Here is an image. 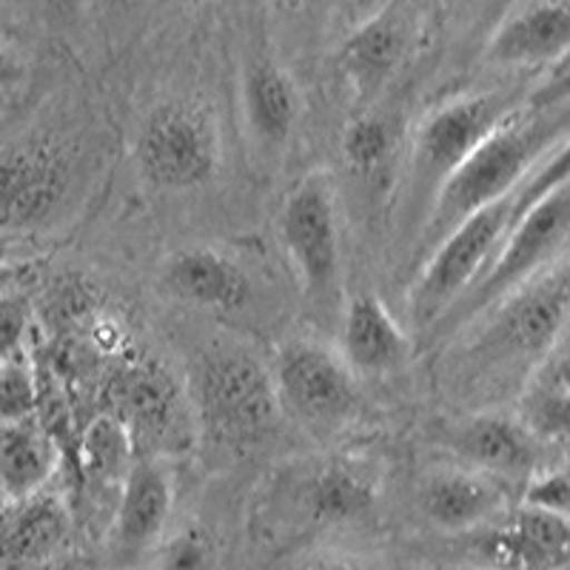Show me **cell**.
Returning <instances> with one entry per match:
<instances>
[{"label": "cell", "instance_id": "obj_1", "mask_svg": "<svg viewBox=\"0 0 570 570\" xmlns=\"http://www.w3.org/2000/svg\"><path fill=\"white\" fill-rule=\"evenodd\" d=\"M559 142H568V100L537 95L525 98V104L505 117L440 188L416 234V266L465 217L511 195Z\"/></svg>", "mask_w": 570, "mask_h": 570}, {"label": "cell", "instance_id": "obj_2", "mask_svg": "<svg viewBox=\"0 0 570 570\" xmlns=\"http://www.w3.org/2000/svg\"><path fill=\"white\" fill-rule=\"evenodd\" d=\"M568 257L499 299L451 340H460L456 376L473 389H499L522 380L559 340L568 323Z\"/></svg>", "mask_w": 570, "mask_h": 570}, {"label": "cell", "instance_id": "obj_3", "mask_svg": "<svg viewBox=\"0 0 570 570\" xmlns=\"http://www.w3.org/2000/svg\"><path fill=\"white\" fill-rule=\"evenodd\" d=\"M564 183H568V142H559L511 195L473 212L428 252L409 292V317L420 334L434 328L436 320L480 277L513 223Z\"/></svg>", "mask_w": 570, "mask_h": 570}, {"label": "cell", "instance_id": "obj_4", "mask_svg": "<svg viewBox=\"0 0 570 570\" xmlns=\"http://www.w3.org/2000/svg\"><path fill=\"white\" fill-rule=\"evenodd\" d=\"M186 400L197 440L217 454H246L279 420L272 368L243 345H208L188 365Z\"/></svg>", "mask_w": 570, "mask_h": 570}, {"label": "cell", "instance_id": "obj_5", "mask_svg": "<svg viewBox=\"0 0 570 570\" xmlns=\"http://www.w3.org/2000/svg\"><path fill=\"white\" fill-rule=\"evenodd\" d=\"M528 95L519 91H473L448 98L420 120L411 135L409 160L402 169L400 220L405 234H420L440 188Z\"/></svg>", "mask_w": 570, "mask_h": 570}, {"label": "cell", "instance_id": "obj_6", "mask_svg": "<svg viewBox=\"0 0 570 570\" xmlns=\"http://www.w3.org/2000/svg\"><path fill=\"white\" fill-rule=\"evenodd\" d=\"M568 234H570V197L568 183L544 195L537 206L528 208L511 232L505 234L502 246L497 248L482 274L468 285V292L456 299L425 337L451 340L465 325L482 317L488 308L505 299L517 288L551 268L553 263L568 257Z\"/></svg>", "mask_w": 570, "mask_h": 570}, {"label": "cell", "instance_id": "obj_7", "mask_svg": "<svg viewBox=\"0 0 570 570\" xmlns=\"http://www.w3.org/2000/svg\"><path fill=\"white\" fill-rule=\"evenodd\" d=\"M277 237L299 292L317 312H331L343 294L337 186L325 169L292 186L277 214Z\"/></svg>", "mask_w": 570, "mask_h": 570}, {"label": "cell", "instance_id": "obj_8", "mask_svg": "<svg viewBox=\"0 0 570 570\" xmlns=\"http://www.w3.org/2000/svg\"><path fill=\"white\" fill-rule=\"evenodd\" d=\"M223 163L220 131L206 106L163 100L151 106L135 135V166L160 191H195L217 177Z\"/></svg>", "mask_w": 570, "mask_h": 570}, {"label": "cell", "instance_id": "obj_9", "mask_svg": "<svg viewBox=\"0 0 570 570\" xmlns=\"http://www.w3.org/2000/svg\"><path fill=\"white\" fill-rule=\"evenodd\" d=\"M274 394L288 414L314 436L337 434L360 411V380L337 348L317 340H288L274 354Z\"/></svg>", "mask_w": 570, "mask_h": 570}, {"label": "cell", "instance_id": "obj_10", "mask_svg": "<svg viewBox=\"0 0 570 570\" xmlns=\"http://www.w3.org/2000/svg\"><path fill=\"white\" fill-rule=\"evenodd\" d=\"M109 414L126 428L137 456L166 460L197 442L186 389L157 363H135L111 380Z\"/></svg>", "mask_w": 570, "mask_h": 570}, {"label": "cell", "instance_id": "obj_11", "mask_svg": "<svg viewBox=\"0 0 570 570\" xmlns=\"http://www.w3.org/2000/svg\"><path fill=\"white\" fill-rule=\"evenodd\" d=\"M274 493L308 525H348L376 508L380 473L374 462L354 454L294 460L274 480Z\"/></svg>", "mask_w": 570, "mask_h": 570}, {"label": "cell", "instance_id": "obj_12", "mask_svg": "<svg viewBox=\"0 0 570 570\" xmlns=\"http://www.w3.org/2000/svg\"><path fill=\"white\" fill-rule=\"evenodd\" d=\"M71 163L52 137H27L0 151V237L52 220L69 197Z\"/></svg>", "mask_w": 570, "mask_h": 570}, {"label": "cell", "instance_id": "obj_13", "mask_svg": "<svg viewBox=\"0 0 570 570\" xmlns=\"http://www.w3.org/2000/svg\"><path fill=\"white\" fill-rule=\"evenodd\" d=\"M442 442L462 465L497 476L505 485L522 482L548 465L551 448H544L517 414L485 409L465 416L442 434Z\"/></svg>", "mask_w": 570, "mask_h": 570}, {"label": "cell", "instance_id": "obj_14", "mask_svg": "<svg viewBox=\"0 0 570 570\" xmlns=\"http://www.w3.org/2000/svg\"><path fill=\"white\" fill-rule=\"evenodd\" d=\"M471 533H476L473 553L485 570H568V517L517 505Z\"/></svg>", "mask_w": 570, "mask_h": 570}, {"label": "cell", "instance_id": "obj_15", "mask_svg": "<svg viewBox=\"0 0 570 570\" xmlns=\"http://www.w3.org/2000/svg\"><path fill=\"white\" fill-rule=\"evenodd\" d=\"M416 508L445 533H471L511 508V485L465 465L428 471L416 488Z\"/></svg>", "mask_w": 570, "mask_h": 570}, {"label": "cell", "instance_id": "obj_16", "mask_svg": "<svg viewBox=\"0 0 570 570\" xmlns=\"http://www.w3.org/2000/svg\"><path fill=\"white\" fill-rule=\"evenodd\" d=\"M160 288L177 303L214 314L243 312L254 294L246 268L214 246H183L166 254Z\"/></svg>", "mask_w": 570, "mask_h": 570}, {"label": "cell", "instance_id": "obj_17", "mask_svg": "<svg viewBox=\"0 0 570 570\" xmlns=\"http://www.w3.org/2000/svg\"><path fill=\"white\" fill-rule=\"evenodd\" d=\"M414 43L409 3H391L363 20L340 46V71L360 104L374 100L405 63Z\"/></svg>", "mask_w": 570, "mask_h": 570}, {"label": "cell", "instance_id": "obj_18", "mask_svg": "<svg viewBox=\"0 0 570 570\" xmlns=\"http://www.w3.org/2000/svg\"><path fill=\"white\" fill-rule=\"evenodd\" d=\"M570 7L568 0H528L513 9L488 38L485 63L505 66H557L568 60Z\"/></svg>", "mask_w": 570, "mask_h": 570}, {"label": "cell", "instance_id": "obj_19", "mask_svg": "<svg viewBox=\"0 0 570 570\" xmlns=\"http://www.w3.org/2000/svg\"><path fill=\"white\" fill-rule=\"evenodd\" d=\"M175 508V476L160 456H135L117 488L115 542L129 557L149 551L160 542Z\"/></svg>", "mask_w": 570, "mask_h": 570}, {"label": "cell", "instance_id": "obj_20", "mask_svg": "<svg viewBox=\"0 0 570 570\" xmlns=\"http://www.w3.org/2000/svg\"><path fill=\"white\" fill-rule=\"evenodd\" d=\"M340 356L356 380L385 376L402 368L411 356V337L400 320L374 292L348 297L340 317Z\"/></svg>", "mask_w": 570, "mask_h": 570}, {"label": "cell", "instance_id": "obj_21", "mask_svg": "<svg viewBox=\"0 0 570 570\" xmlns=\"http://www.w3.org/2000/svg\"><path fill=\"white\" fill-rule=\"evenodd\" d=\"M71 533V508L60 493L35 491L0 505V570L49 562Z\"/></svg>", "mask_w": 570, "mask_h": 570}, {"label": "cell", "instance_id": "obj_22", "mask_svg": "<svg viewBox=\"0 0 570 570\" xmlns=\"http://www.w3.org/2000/svg\"><path fill=\"white\" fill-rule=\"evenodd\" d=\"M243 120L259 149L279 151L288 146L303 115L297 80L274 58H257L243 71Z\"/></svg>", "mask_w": 570, "mask_h": 570}, {"label": "cell", "instance_id": "obj_23", "mask_svg": "<svg viewBox=\"0 0 570 570\" xmlns=\"http://www.w3.org/2000/svg\"><path fill=\"white\" fill-rule=\"evenodd\" d=\"M570 363L568 337L528 371L519 385L517 416L544 448H564L570 436Z\"/></svg>", "mask_w": 570, "mask_h": 570}, {"label": "cell", "instance_id": "obj_24", "mask_svg": "<svg viewBox=\"0 0 570 570\" xmlns=\"http://www.w3.org/2000/svg\"><path fill=\"white\" fill-rule=\"evenodd\" d=\"M60 454L52 434L35 414L0 422V493L7 499L43 491L55 476Z\"/></svg>", "mask_w": 570, "mask_h": 570}, {"label": "cell", "instance_id": "obj_25", "mask_svg": "<svg viewBox=\"0 0 570 570\" xmlns=\"http://www.w3.org/2000/svg\"><path fill=\"white\" fill-rule=\"evenodd\" d=\"M135 456V445L126 428L109 411L86 425L83 440H80V471L89 485L95 482L98 488H120Z\"/></svg>", "mask_w": 570, "mask_h": 570}, {"label": "cell", "instance_id": "obj_26", "mask_svg": "<svg viewBox=\"0 0 570 570\" xmlns=\"http://www.w3.org/2000/svg\"><path fill=\"white\" fill-rule=\"evenodd\" d=\"M396 151V126L391 117L380 111H363L354 117L343 131L340 140V155H343L345 169L360 180H374L385 175Z\"/></svg>", "mask_w": 570, "mask_h": 570}, {"label": "cell", "instance_id": "obj_27", "mask_svg": "<svg viewBox=\"0 0 570 570\" xmlns=\"http://www.w3.org/2000/svg\"><path fill=\"white\" fill-rule=\"evenodd\" d=\"M160 570H220V553L212 533L200 525L183 528L163 548Z\"/></svg>", "mask_w": 570, "mask_h": 570}, {"label": "cell", "instance_id": "obj_28", "mask_svg": "<svg viewBox=\"0 0 570 570\" xmlns=\"http://www.w3.org/2000/svg\"><path fill=\"white\" fill-rule=\"evenodd\" d=\"M519 505L537 508V511L559 513L568 517L570 511V476L564 462H548L544 468L533 471L525 482H522V497Z\"/></svg>", "mask_w": 570, "mask_h": 570}, {"label": "cell", "instance_id": "obj_29", "mask_svg": "<svg viewBox=\"0 0 570 570\" xmlns=\"http://www.w3.org/2000/svg\"><path fill=\"white\" fill-rule=\"evenodd\" d=\"M29 328H32V303L23 288H12L0 297V363L23 360Z\"/></svg>", "mask_w": 570, "mask_h": 570}, {"label": "cell", "instance_id": "obj_30", "mask_svg": "<svg viewBox=\"0 0 570 570\" xmlns=\"http://www.w3.org/2000/svg\"><path fill=\"white\" fill-rule=\"evenodd\" d=\"M38 409V385L23 360L0 363V422L29 416Z\"/></svg>", "mask_w": 570, "mask_h": 570}, {"label": "cell", "instance_id": "obj_31", "mask_svg": "<svg viewBox=\"0 0 570 570\" xmlns=\"http://www.w3.org/2000/svg\"><path fill=\"white\" fill-rule=\"evenodd\" d=\"M29 63L12 43L0 40V91H9L27 80Z\"/></svg>", "mask_w": 570, "mask_h": 570}, {"label": "cell", "instance_id": "obj_32", "mask_svg": "<svg viewBox=\"0 0 570 570\" xmlns=\"http://www.w3.org/2000/svg\"><path fill=\"white\" fill-rule=\"evenodd\" d=\"M288 570H368V568L356 562V559L343 557V553L320 551V553H308V557L297 559Z\"/></svg>", "mask_w": 570, "mask_h": 570}, {"label": "cell", "instance_id": "obj_33", "mask_svg": "<svg viewBox=\"0 0 570 570\" xmlns=\"http://www.w3.org/2000/svg\"><path fill=\"white\" fill-rule=\"evenodd\" d=\"M29 266L23 259H7V263H0V297L12 288H20V279L27 277Z\"/></svg>", "mask_w": 570, "mask_h": 570}, {"label": "cell", "instance_id": "obj_34", "mask_svg": "<svg viewBox=\"0 0 570 570\" xmlns=\"http://www.w3.org/2000/svg\"><path fill=\"white\" fill-rule=\"evenodd\" d=\"M40 7L60 20H78L83 14L86 0H40Z\"/></svg>", "mask_w": 570, "mask_h": 570}, {"label": "cell", "instance_id": "obj_35", "mask_svg": "<svg viewBox=\"0 0 570 570\" xmlns=\"http://www.w3.org/2000/svg\"><path fill=\"white\" fill-rule=\"evenodd\" d=\"M20 254H23V248H20L18 237H0V263H7V259H23Z\"/></svg>", "mask_w": 570, "mask_h": 570}, {"label": "cell", "instance_id": "obj_36", "mask_svg": "<svg viewBox=\"0 0 570 570\" xmlns=\"http://www.w3.org/2000/svg\"><path fill=\"white\" fill-rule=\"evenodd\" d=\"M274 9H279V12H303V9L314 7V3H320V0H268Z\"/></svg>", "mask_w": 570, "mask_h": 570}, {"label": "cell", "instance_id": "obj_37", "mask_svg": "<svg viewBox=\"0 0 570 570\" xmlns=\"http://www.w3.org/2000/svg\"><path fill=\"white\" fill-rule=\"evenodd\" d=\"M55 570H80V564H75V562H71V564H60V568H55Z\"/></svg>", "mask_w": 570, "mask_h": 570}, {"label": "cell", "instance_id": "obj_38", "mask_svg": "<svg viewBox=\"0 0 570 570\" xmlns=\"http://www.w3.org/2000/svg\"><path fill=\"white\" fill-rule=\"evenodd\" d=\"M111 3H140V0H111Z\"/></svg>", "mask_w": 570, "mask_h": 570}, {"label": "cell", "instance_id": "obj_39", "mask_svg": "<svg viewBox=\"0 0 570 570\" xmlns=\"http://www.w3.org/2000/svg\"><path fill=\"white\" fill-rule=\"evenodd\" d=\"M3 146H7V140H3V137H0V151H3Z\"/></svg>", "mask_w": 570, "mask_h": 570}, {"label": "cell", "instance_id": "obj_40", "mask_svg": "<svg viewBox=\"0 0 570 570\" xmlns=\"http://www.w3.org/2000/svg\"><path fill=\"white\" fill-rule=\"evenodd\" d=\"M405 3H414V0H405Z\"/></svg>", "mask_w": 570, "mask_h": 570}, {"label": "cell", "instance_id": "obj_41", "mask_svg": "<svg viewBox=\"0 0 570 570\" xmlns=\"http://www.w3.org/2000/svg\"><path fill=\"white\" fill-rule=\"evenodd\" d=\"M480 570H485V568H480Z\"/></svg>", "mask_w": 570, "mask_h": 570}]
</instances>
